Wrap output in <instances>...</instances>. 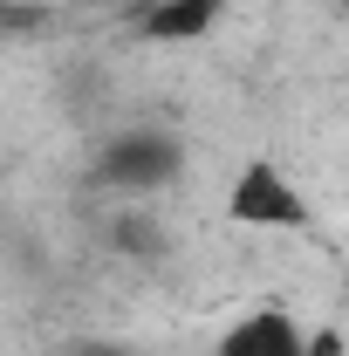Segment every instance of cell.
<instances>
[{
  "mask_svg": "<svg viewBox=\"0 0 349 356\" xmlns=\"http://www.w3.org/2000/svg\"><path fill=\"white\" fill-rule=\"evenodd\" d=\"M226 213L247 233H308V199L281 165H247L226 192Z\"/></svg>",
  "mask_w": 349,
  "mask_h": 356,
  "instance_id": "obj_1",
  "label": "cell"
},
{
  "mask_svg": "<svg viewBox=\"0 0 349 356\" xmlns=\"http://www.w3.org/2000/svg\"><path fill=\"white\" fill-rule=\"evenodd\" d=\"M103 178H110V185H131V192L172 185V178H178V137L172 131H131V137H117L110 158H103Z\"/></svg>",
  "mask_w": 349,
  "mask_h": 356,
  "instance_id": "obj_2",
  "label": "cell"
},
{
  "mask_svg": "<svg viewBox=\"0 0 349 356\" xmlns=\"http://www.w3.org/2000/svg\"><path fill=\"white\" fill-rule=\"evenodd\" d=\"M213 356H308V329L288 309H247L240 322L219 329Z\"/></svg>",
  "mask_w": 349,
  "mask_h": 356,
  "instance_id": "obj_3",
  "label": "cell"
},
{
  "mask_svg": "<svg viewBox=\"0 0 349 356\" xmlns=\"http://www.w3.org/2000/svg\"><path fill=\"white\" fill-rule=\"evenodd\" d=\"M219 21H226V0H144L137 21H131V35L151 42V48H178V42L213 35Z\"/></svg>",
  "mask_w": 349,
  "mask_h": 356,
  "instance_id": "obj_4",
  "label": "cell"
},
{
  "mask_svg": "<svg viewBox=\"0 0 349 356\" xmlns=\"http://www.w3.org/2000/svg\"><path fill=\"white\" fill-rule=\"evenodd\" d=\"M89 356H124V350H89Z\"/></svg>",
  "mask_w": 349,
  "mask_h": 356,
  "instance_id": "obj_5",
  "label": "cell"
}]
</instances>
